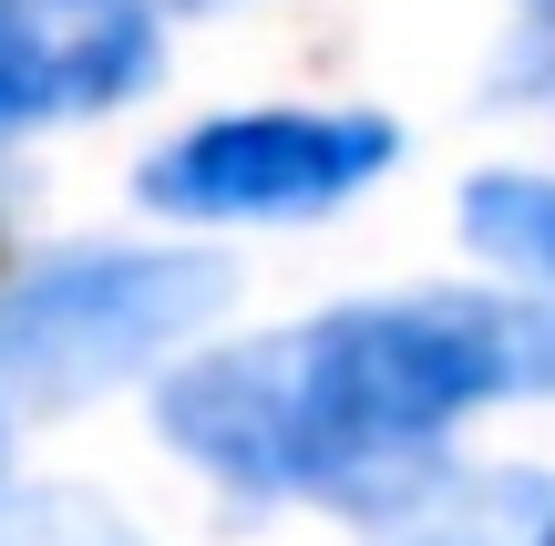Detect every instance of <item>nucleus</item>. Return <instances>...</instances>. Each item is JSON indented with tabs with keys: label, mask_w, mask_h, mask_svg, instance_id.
<instances>
[{
	"label": "nucleus",
	"mask_w": 555,
	"mask_h": 546,
	"mask_svg": "<svg viewBox=\"0 0 555 546\" xmlns=\"http://www.w3.org/2000/svg\"><path fill=\"white\" fill-rule=\"evenodd\" d=\"M555 392V309L494 289L319 309L165 382V433L247 495L391 506L433 485V444L483 403Z\"/></svg>",
	"instance_id": "obj_1"
},
{
	"label": "nucleus",
	"mask_w": 555,
	"mask_h": 546,
	"mask_svg": "<svg viewBox=\"0 0 555 546\" xmlns=\"http://www.w3.org/2000/svg\"><path fill=\"white\" fill-rule=\"evenodd\" d=\"M227 268L196 247H62L0 289V382L31 403H93L196 320H217Z\"/></svg>",
	"instance_id": "obj_2"
},
{
	"label": "nucleus",
	"mask_w": 555,
	"mask_h": 546,
	"mask_svg": "<svg viewBox=\"0 0 555 546\" xmlns=\"http://www.w3.org/2000/svg\"><path fill=\"white\" fill-rule=\"evenodd\" d=\"M391 155L401 124L380 114H217L144 165V206H165V217H330Z\"/></svg>",
	"instance_id": "obj_3"
},
{
	"label": "nucleus",
	"mask_w": 555,
	"mask_h": 546,
	"mask_svg": "<svg viewBox=\"0 0 555 546\" xmlns=\"http://www.w3.org/2000/svg\"><path fill=\"white\" fill-rule=\"evenodd\" d=\"M165 62L144 0H0V135L52 114H103Z\"/></svg>",
	"instance_id": "obj_4"
},
{
	"label": "nucleus",
	"mask_w": 555,
	"mask_h": 546,
	"mask_svg": "<svg viewBox=\"0 0 555 546\" xmlns=\"http://www.w3.org/2000/svg\"><path fill=\"white\" fill-rule=\"evenodd\" d=\"M463 238L555 309V186L545 176H474L463 186Z\"/></svg>",
	"instance_id": "obj_5"
},
{
	"label": "nucleus",
	"mask_w": 555,
	"mask_h": 546,
	"mask_svg": "<svg viewBox=\"0 0 555 546\" xmlns=\"http://www.w3.org/2000/svg\"><path fill=\"white\" fill-rule=\"evenodd\" d=\"M0 546H144L134 526H124L103 495H73V485H52V495H0Z\"/></svg>",
	"instance_id": "obj_6"
},
{
	"label": "nucleus",
	"mask_w": 555,
	"mask_h": 546,
	"mask_svg": "<svg viewBox=\"0 0 555 546\" xmlns=\"http://www.w3.org/2000/svg\"><path fill=\"white\" fill-rule=\"evenodd\" d=\"M525 31H535V41H555V0H525Z\"/></svg>",
	"instance_id": "obj_7"
},
{
	"label": "nucleus",
	"mask_w": 555,
	"mask_h": 546,
	"mask_svg": "<svg viewBox=\"0 0 555 546\" xmlns=\"http://www.w3.org/2000/svg\"><path fill=\"white\" fill-rule=\"evenodd\" d=\"M412 546H474V536H412Z\"/></svg>",
	"instance_id": "obj_8"
},
{
	"label": "nucleus",
	"mask_w": 555,
	"mask_h": 546,
	"mask_svg": "<svg viewBox=\"0 0 555 546\" xmlns=\"http://www.w3.org/2000/svg\"><path fill=\"white\" fill-rule=\"evenodd\" d=\"M545 546H555V516H545Z\"/></svg>",
	"instance_id": "obj_9"
}]
</instances>
